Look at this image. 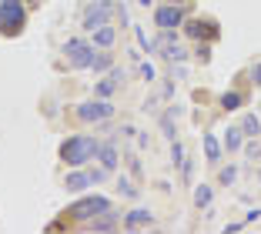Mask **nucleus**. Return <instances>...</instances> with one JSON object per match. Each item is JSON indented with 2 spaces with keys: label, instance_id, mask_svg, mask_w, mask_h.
Instances as JSON below:
<instances>
[{
  "label": "nucleus",
  "instance_id": "nucleus-10",
  "mask_svg": "<svg viewBox=\"0 0 261 234\" xmlns=\"http://www.w3.org/2000/svg\"><path fill=\"white\" fill-rule=\"evenodd\" d=\"M201 144H204V161L207 164H221V158L228 151H224V144L218 141L215 134H201Z\"/></svg>",
  "mask_w": 261,
  "mask_h": 234
},
{
  "label": "nucleus",
  "instance_id": "nucleus-14",
  "mask_svg": "<svg viewBox=\"0 0 261 234\" xmlns=\"http://www.w3.org/2000/svg\"><path fill=\"white\" fill-rule=\"evenodd\" d=\"M221 144H224V151H228V154L241 151V147H245V131H241V124H238V127H228V131H224Z\"/></svg>",
  "mask_w": 261,
  "mask_h": 234
},
{
  "label": "nucleus",
  "instance_id": "nucleus-24",
  "mask_svg": "<svg viewBox=\"0 0 261 234\" xmlns=\"http://www.w3.org/2000/svg\"><path fill=\"white\" fill-rule=\"evenodd\" d=\"M194 61H198V64L211 61V44H201V40H198V47H194Z\"/></svg>",
  "mask_w": 261,
  "mask_h": 234
},
{
  "label": "nucleus",
  "instance_id": "nucleus-29",
  "mask_svg": "<svg viewBox=\"0 0 261 234\" xmlns=\"http://www.w3.org/2000/svg\"><path fill=\"white\" fill-rule=\"evenodd\" d=\"M114 14H117V20H121V27H127V7H124V4H114Z\"/></svg>",
  "mask_w": 261,
  "mask_h": 234
},
{
  "label": "nucleus",
  "instance_id": "nucleus-35",
  "mask_svg": "<svg viewBox=\"0 0 261 234\" xmlns=\"http://www.w3.org/2000/svg\"><path fill=\"white\" fill-rule=\"evenodd\" d=\"M258 181H261V171H258Z\"/></svg>",
  "mask_w": 261,
  "mask_h": 234
},
{
  "label": "nucleus",
  "instance_id": "nucleus-17",
  "mask_svg": "<svg viewBox=\"0 0 261 234\" xmlns=\"http://www.w3.org/2000/svg\"><path fill=\"white\" fill-rule=\"evenodd\" d=\"M241 131H245V137H261V117L254 111H248L241 117Z\"/></svg>",
  "mask_w": 261,
  "mask_h": 234
},
{
  "label": "nucleus",
  "instance_id": "nucleus-26",
  "mask_svg": "<svg viewBox=\"0 0 261 234\" xmlns=\"http://www.w3.org/2000/svg\"><path fill=\"white\" fill-rule=\"evenodd\" d=\"M245 158L261 161V144H258V137H251V144H245Z\"/></svg>",
  "mask_w": 261,
  "mask_h": 234
},
{
  "label": "nucleus",
  "instance_id": "nucleus-32",
  "mask_svg": "<svg viewBox=\"0 0 261 234\" xmlns=\"http://www.w3.org/2000/svg\"><path fill=\"white\" fill-rule=\"evenodd\" d=\"M261 218V207H251V211H248V218L245 221H258Z\"/></svg>",
  "mask_w": 261,
  "mask_h": 234
},
{
  "label": "nucleus",
  "instance_id": "nucleus-12",
  "mask_svg": "<svg viewBox=\"0 0 261 234\" xmlns=\"http://www.w3.org/2000/svg\"><path fill=\"white\" fill-rule=\"evenodd\" d=\"M154 221V214L147 211V207H130L127 214H124V227L127 231H138V227H147Z\"/></svg>",
  "mask_w": 261,
  "mask_h": 234
},
{
  "label": "nucleus",
  "instance_id": "nucleus-18",
  "mask_svg": "<svg viewBox=\"0 0 261 234\" xmlns=\"http://www.w3.org/2000/svg\"><path fill=\"white\" fill-rule=\"evenodd\" d=\"M111 67H114V57H111V50H100V47H97L91 70H94V74H104V70H111Z\"/></svg>",
  "mask_w": 261,
  "mask_h": 234
},
{
  "label": "nucleus",
  "instance_id": "nucleus-31",
  "mask_svg": "<svg viewBox=\"0 0 261 234\" xmlns=\"http://www.w3.org/2000/svg\"><path fill=\"white\" fill-rule=\"evenodd\" d=\"M141 77H144V81H147V84H151V81H154V67H151V64H147V61H144V64H141Z\"/></svg>",
  "mask_w": 261,
  "mask_h": 234
},
{
  "label": "nucleus",
  "instance_id": "nucleus-6",
  "mask_svg": "<svg viewBox=\"0 0 261 234\" xmlns=\"http://www.w3.org/2000/svg\"><path fill=\"white\" fill-rule=\"evenodd\" d=\"M114 114V104L108 97H94V100H84V104H77V117L84 124H104Z\"/></svg>",
  "mask_w": 261,
  "mask_h": 234
},
{
  "label": "nucleus",
  "instance_id": "nucleus-16",
  "mask_svg": "<svg viewBox=\"0 0 261 234\" xmlns=\"http://www.w3.org/2000/svg\"><path fill=\"white\" fill-rule=\"evenodd\" d=\"M91 44H94V47H100V50H108V47L114 44V27H111V23H104V27L91 31Z\"/></svg>",
  "mask_w": 261,
  "mask_h": 234
},
{
  "label": "nucleus",
  "instance_id": "nucleus-27",
  "mask_svg": "<svg viewBox=\"0 0 261 234\" xmlns=\"http://www.w3.org/2000/svg\"><path fill=\"white\" fill-rule=\"evenodd\" d=\"M87 174H91V184H104V181H108V167H104V164H100V167H91Z\"/></svg>",
  "mask_w": 261,
  "mask_h": 234
},
{
  "label": "nucleus",
  "instance_id": "nucleus-2",
  "mask_svg": "<svg viewBox=\"0 0 261 234\" xmlns=\"http://www.w3.org/2000/svg\"><path fill=\"white\" fill-rule=\"evenodd\" d=\"M27 23V10L20 0H0V34L4 37H17Z\"/></svg>",
  "mask_w": 261,
  "mask_h": 234
},
{
  "label": "nucleus",
  "instance_id": "nucleus-20",
  "mask_svg": "<svg viewBox=\"0 0 261 234\" xmlns=\"http://www.w3.org/2000/svg\"><path fill=\"white\" fill-rule=\"evenodd\" d=\"M211 197H215L211 184H198V188H194V204H198V207H211Z\"/></svg>",
  "mask_w": 261,
  "mask_h": 234
},
{
  "label": "nucleus",
  "instance_id": "nucleus-4",
  "mask_svg": "<svg viewBox=\"0 0 261 234\" xmlns=\"http://www.w3.org/2000/svg\"><path fill=\"white\" fill-rule=\"evenodd\" d=\"M64 54H67V64L74 70H84V67H91L94 64V44H87V40H81V37H70L67 44H64Z\"/></svg>",
  "mask_w": 261,
  "mask_h": 234
},
{
  "label": "nucleus",
  "instance_id": "nucleus-15",
  "mask_svg": "<svg viewBox=\"0 0 261 234\" xmlns=\"http://www.w3.org/2000/svg\"><path fill=\"white\" fill-rule=\"evenodd\" d=\"M87 184H91V174H87V171H70L67 177H64V188L74 191V194H81Z\"/></svg>",
  "mask_w": 261,
  "mask_h": 234
},
{
  "label": "nucleus",
  "instance_id": "nucleus-13",
  "mask_svg": "<svg viewBox=\"0 0 261 234\" xmlns=\"http://www.w3.org/2000/svg\"><path fill=\"white\" fill-rule=\"evenodd\" d=\"M97 161L108 167V171H114L117 161H121V154H117V144H114V141H104V144L97 147Z\"/></svg>",
  "mask_w": 261,
  "mask_h": 234
},
{
  "label": "nucleus",
  "instance_id": "nucleus-33",
  "mask_svg": "<svg viewBox=\"0 0 261 234\" xmlns=\"http://www.w3.org/2000/svg\"><path fill=\"white\" fill-rule=\"evenodd\" d=\"M138 4H141V7H151V4H154V0H138Z\"/></svg>",
  "mask_w": 261,
  "mask_h": 234
},
{
  "label": "nucleus",
  "instance_id": "nucleus-19",
  "mask_svg": "<svg viewBox=\"0 0 261 234\" xmlns=\"http://www.w3.org/2000/svg\"><path fill=\"white\" fill-rule=\"evenodd\" d=\"M218 104H221V111H238V107L245 104V94L241 91H224Z\"/></svg>",
  "mask_w": 261,
  "mask_h": 234
},
{
  "label": "nucleus",
  "instance_id": "nucleus-11",
  "mask_svg": "<svg viewBox=\"0 0 261 234\" xmlns=\"http://www.w3.org/2000/svg\"><path fill=\"white\" fill-rule=\"evenodd\" d=\"M121 81H124V74H121L117 67H111V74L104 77V81L94 84V94H97V97H111V94H114L117 87H121Z\"/></svg>",
  "mask_w": 261,
  "mask_h": 234
},
{
  "label": "nucleus",
  "instance_id": "nucleus-22",
  "mask_svg": "<svg viewBox=\"0 0 261 234\" xmlns=\"http://www.w3.org/2000/svg\"><path fill=\"white\" fill-rule=\"evenodd\" d=\"M234 181H238V167H234V164H228V167H221V171H218V184L231 188Z\"/></svg>",
  "mask_w": 261,
  "mask_h": 234
},
{
  "label": "nucleus",
  "instance_id": "nucleus-1",
  "mask_svg": "<svg viewBox=\"0 0 261 234\" xmlns=\"http://www.w3.org/2000/svg\"><path fill=\"white\" fill-rule=\"evenodd\" d=\"M97 147H100L97 137L74 134V137H67V141L61 144V161L70 164V167H84L91 158H97Z\"/></svg>",
  "mask_w": 261,
  "mask_h": 234
},
{
  "label": "nucleus",
  "instance_id": "nucleus-8",
  "mask_svg": "<svg viewBox=\"0 0 261 234\" xmlns=\"http://www.w3.org/2000/svg\"><path fill=\"white\" fill-rule=\"evenodd\" d=\"M154 23L158 27H177L185 23V4H161L154 10Z\"/></svg>",
  "mask_w": 261,
  "mask_h": 234
},
{
  "label": "nucleus",
  "instance_id": "nucleus-21",
  "mask_svg": "<svg viewBox=\"0 0 261 234\" xmlns=\"http://www.w3.org/2000/svg\"><path fill=\"white\" fill-rule=\"evenodd\" d=\"M161 54L168 57V64H185V61H188V50H185L181 44H171V47H164Z\"/></svg>",
  "mask_w": 261,
  "mask_h": 234
},
{
  "label": "nucleus",
  "instance_id": "nucleus-34",
  "mask_svg": "<svg viewBox=\"0 0 261 234\" xmlns=\"http://www.w3.org/2000/svg\"><path fill=\"white\" fill-rule=\"evenodd\" d=\"M164 4H188V0H164Z\"/></svg>",
  "mask_w": 261,
  "mask_h": 234
},
{
  "label": "nucleus",
  "instance_id": "nucleus-23",
  "mask_svg": "<svg viewBox=\"0 0 261 234\" xmlns=\"http://www.w3.org/2000/svg\"><path fill=\"white\" fill-rule=\"evenodd\" d=\"M117 191H121V197H130V201H134V197L141 194V191H138L134 184L127 181V177H117Z\"/></svg>",
  "mask_w": 261,
  "mask_h": 234
},
{
  "label": "nucleus",
  "instance_id": "nucleus-9",
  "mask_svg": "<svg viewBox=\"0 0 261 234\" xmlns=\"http://www.w3.org/2000/svg\"><path fill=\"white\" fill-rule=\"evenodd\" d=\"M121 224H124V221L117 218V211H114V207H111V211H100L97 218H91V221H84V227H87V231H117Z\"/></svg>",
  "mask_w": 261,
  "mask_h": 234
},
{
  "label": "nucleus",
  "instance_id": "nucleus-5",
  "mask_svg": "<svg viewBox=\"0 0 261 234\" xmlns=\"http://www.w3.org/2000/svg\"><path fill=\"white\" fill-rule=\"evenodd\" d=\"M111 14H114V4L111 0H87V7H84V27L87 34L97 31V27H104V23H111Z\"/></svg>",
  "mask_w": 261,
  "mask_h": 234
},
{
  "label": "nucleus",
  "instance_id": "nucleus-28",
  "mask_svg": "<svg viewBox=\"0 0 261 234\" xmlns=\"http://www.w3.org/2000/svg\"><path fill=\"white\" fill-rule=\"evenodd\" d=\"M185 77H188L185 64H171V81H185Z\"/></svg>",
  "mask_w": 261,
  "mask_h": 234
},
{
  "label": "nucleus",
  "instance_id": "nucleus-30",
  "mask_svg": "<svg viewBox=\"0 0 261 234\" xmlns=\"http://www.w3.org/2000/svg\"><path fill=\"white\" fill-rule=\"evenodd\" d=\"M251 84H254V87H261V61L251 64Z\"/></svg>",
  "mask_w": 261,
  "mask_h": 234
},
{
  "label": "nucleus",
  "instance_id": "nucleus-3",
  "mask_svg": "<svg viewBox=\"0 0 261 234\" xmlns=\"http://www.w3.org/2000/svg\"><path fill=\"white\" fill-rule=\"evenodd\" d=\"M100 211H111V197H104V194H91V197H81L77 204H70L67 207V218L70 221H91V218H97Z\"/></svg>",
  "mask_w": 261,
  "mask_h": 234
},
{
  "label": "nucleus",
  "instance_id": "nucleus-25",
  "mask_svg": "<svg viewBox=\"0 0 261 234\" xmlns=\"http://www.w3.org/2000/svg\"><path fill=\"white\" fill-rule=\"evenodd\" d=\"M171 161H174L177 167L185 164V144H181V141H171Z\"/></svg>",
  "mask_w": 261,
  "mask_h": 234
},
{
  "label": "nucleus",
  "instance_id": "nucleus-7",
  "mask_svg": "<svg viewBox=\"0 0 261 234\" xmlns=\"http://www.w3.org/2000/svg\"><path fill=\"white\" fill-rule=\"evenodd\" d=\"M185 34L191 40H201V44H215L221 37V27L211 17H194V20H185Z\"/></svg>",
  "mask_w": 261,
  "mask_h": 234
}]
</instances>
